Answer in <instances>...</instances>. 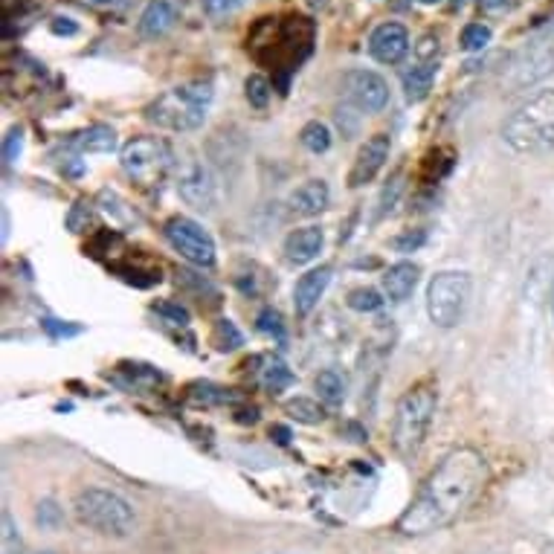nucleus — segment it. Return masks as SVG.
Wrapping results in <instances>:
<instances>
[{"mask_svg": "<svg viewBox=\"0 0 554 554\" xmlns=\"http://www.w3.org/2000/svg\"><path fill=\"white\" fill-rule=\"evenodd\" d=\"M485 482H487V462L482 458V453L470 447L453 450L426 477L416 499L401 514L398 531L406 537H424L450 526L467 508L470 499L485 487Z\"/></svg>", "mask_w": 554, "mask_h": 554, "instance_id": "obj_1", "label": "nucleus"}, {"mask_svg": "<svg viewBox=\"0 0 554 554\" xmlns=\"http://www.w3.org/2000/svg\"><path fill=\"white\" fill-rule=\"evenodd\" d=\"M505 146L517 154L540 157L554 151V87L531 93L514 114L502 122Z\"/></svg>", "mask_w": 554, "mask_h": 554, "instance_id": "obj_2", "label": "nucleus"}, {"mask_svg": "<svg viewBox=\"0 0 554 554\" xmlns=\"http://www.w3.org/2000/svg\"><path fill=\"white\" fill-rule=\"evenodd\" d=\"M215 99V87L212 82H203V78H195V82H183L178 87H171L166 93H160L149 108H146V119L154 122L157 128L163 131H174V134H189L198 131L203 122H207V114L212 108Z\"/></svg>", "mask_w": 554, "mask_h": 554, "instance_id": "obj_3", "label": "nucleus"}, {"mask_svg": "<svg viewBox=\"0 0 554 554\" xmlns=\"http://www.w3.org/2000/svg\"><path fill=\"white\" fill-rule=\"evenodd\" d=\"M438 409V386L436 381H421L409 392H404V398L395 406L392 418V441L398 453L416 456L424 445L426 433L433 426V416Z\"/></svg>", "mask_w": 554, "mask_h": 554, "instance_id": "obj_4", "label": "nucleus"}, {"mask_svg": "<svg viewBox=\"0 0 554 554\" xmlns=\"http://www.w3.org/2000/svg\"><path fill=\"white\" fill-rule=\"evenodd\" d=\"M73 511L78 522L105 537H128L137 526L134 505L108 487H85L76 494Z\"/></svg>", "mask_w": 554, "mask_h": 554, "instance_id": "obj_5", "label": "nucleus"}, {"mask_svg": "<svg viewBox=\"0 0 554 554\" xmlns=\"http://www.w3.org/2000/svg\"><path fill=\"white\" fill-rule=\"evenodd\" d=\"M473 279L465 271H441L426 284V313L438 328H456L470 305Z\"/></svg>", "mask_w": 554, "mask_h": 554, "instance_id": "obj_6", "label": "nucleus"}, {"mask_svg": "<svg viewBox=\"0 0 554 554\" xmlns=\"http://www.w3.org/2000/svg\"><path fill=\"white\" fill-rule=\"evenodd\" d=\"M119 166L139 186H160L174 169V151L160 137H134L122 146Z\"/></svg>", "mask_w": 554, "mask_h": 554, "instance_id": "obj_7", "label": "nucleus"}, {"mask_svg": "<svg viewBox=\"0 0 554 554\" xmlns=\"http://www.w3.org/2000/svg\"><path fill=\"white\" fill-rule=\"evenodd\" d=\"M163 235H166V241L174 247V252H180V256L189 262V264H195V267H212L215 264V241H212V235L203 230L198 221L192 218H186V215H174L166 221V227H163Z\"/></svg>", "mask_w": 554, "mask_h": 554, "instance_id": "obj_8", "label": "nucleus"}, {"mask_svg": "<svg viewBox=\"0 0 554 554\" xmlns=\"http://www.w3.org/2000/svg\"><path fill=\"white\" fill-rule=\"evenodd\" d=\"M343 93L366 114H377L389 102V85L374 70H348L343 76Z\"/></svg>", "mask_w": 554, "mask_h": 554, "instance_id": "obj_9", "label": "nucleus"}, {"mask_svg": "<svg viewBox=\"0 0 554 554\" xmlns=\"http://www.w3.org/2000/svg\"><path fill=\"white\" fill-rule=\"evenodd\" d=\"M178 192H180V198L189 203V207H195V210H200V212L215 210L218 186H215L212 171L203 166L200 160H186V163L180 166Z\"/></svg>", "mask_w": 554, "mask_h": 554, "instance_id": "obj_10", "label": "nucleus"}, {"mask_svg": "<svg viewBox=\"0 0 554 554\" xmlns=\"http://www.w3.org/2000/svg\"><path fill=\"white\" fill-rule=\"evenodd\" d=\"M389 149H392L389 134H374V137H369L366 142H363L357 157H354V163H352V171H348V186L360 189V186L372 183L377 178V171L386 166Z\"/></svg>", "mask_w": 554, "mask_h": 554, "instance_id": "obj_11", "label": "nucleus"}, {"mask_svg": "<svg viewBox=\"0 0 554 554\" xmlns=\"http://www.w3.org/2000/svg\"><path fill=\"white\" fill-rule=\"evenodd\" d=\"M409 53V33L398 21H386L369 36V56L381 65H398Z\"/></svg>", "mask_w": 554, "mask_h": 554, "instance_id": "obj_12", "label": "nucleus"}, {"mask_svg": "<svg viewBox=\"0 0 554 554\" xmlns=\"http://www.w3.org/2000/svg\"><path fill=\"white\" fill-rule=\"evenodd\" d=\"M183 15V4L180 0H149V6L142 9L137 29L142 38H163L166 33H171L174 24L180 21Z\"/></svg>", "mask_w": 554, "mask_h": 554, "instance_id": "obj_13", "label": "nucleus"}, {"mask_svg": "<svg viewBox=\"0 0 554 554\" xmlns=\"http://www.w3.org/2000/svg\"><path fill=\"white\" fill-rule=\"evenodd\" d=\"M331 279H334V267L323 264L313 267L305 276H299L296 288H293V311L296 316H311V311L320 305V299L325 296Z\"/></svg>", "mask_w": 554, "mask_h": 554, "instance_id": "obj_14", "label": "nucleus"}, {"mask_svg": "<svg viewBox=\"0 0 554 554\" xmlns=\"http://www.w3.org/2000/svg\"><path fill=\"white\" fill-rule=\"evenodd\" d=\"M331 203V189L325 180L313 178V180H305L299 189H293V195L288 198V207L293 215L299 218H313L328 210Z\"/></svg>", "mask_w": 554, "mask_h": 554, "instance_id": "obj_15", "label": "nucleus"}, {"mask_svg": "<svg viewBox=\"0 0 554 554\" xmlns=\"http://www.w3.org/2000/svg\"><path fill=\"white\" fill-rule=\"evenodd\" d=\"M323 244H325V235L320 227H299L284 239V259L296 267L311 264L323 252Z\"/></svg>", "mask_w": 554, "mask_h": 554, "instance_id": "obj_16", "label": "nucleus"}, {"mask_svg": "<svg viewBox=\"0 0 554 554\" xmlns=\"http://www.w3.org/2000/svg\"><path fill=\"white\" fill-rule=\"evenodd\" d=\"M418 276H421V271H418V264H413V262L392 264L389 271L384 273V293L392 299V303H404V299L413 296Z\"/></svg>", "mask_w": 554, "mask_h": 554, "instance_id": "obj_17", "label": "nucleus"}, {"mask_svg": "<svg viewBox=\"0 0 554 554\" xmlns=\"http://www.w3.org/2000/svg\"><path fill=\"white\" fill-rule=\"evenodd\" d=\"M514 70H517V78H514L517 87L543 82L546 76L554 73V50H537V53H531L528 58H522Z\"/></svg>", "mask_w": 554, "mask_h": 554, "instance_id": "obj_18", "label": "nucleus"}, {"mask_svg": "<svg viewBox=\"0 0 554 554\" xmlns=\"http://www.w3.org/2000/svg\"><path fill=\"white\" fill-rule=\"evenodd\" d=\"M438 76V61H418V67H413L404 76V90L409 102H421L426 99V93L433 90Z\"/></svg>", "mask_w": 554, "mask_h": 554, "instance_id": "obj_19", "label": "nucleus"}, {"mask_svg": "<svg viewBox=\"0 0 554 554\" xmlns=\"http://www.w3.org/2000/svg\"><path fill=\"white\" fill-rule=\"evenodd\" d=\"M73 146L87 154H108L117 149V131L108 128V125H90L87 131L73 139Z\"/></svg>", "mask_w": 554, "mask_h": 554, "instance_id": "obj_20", "label": "nucleus"}, {"mask_svg": "<svg viewBox=\"0 0 554 554\" xmlns=\"http://www.w3.org/2000/svg\"><path fill=\"white\" fill-rule=\"evenodd\" d=\"M313 389L320 395V401H325L328 406H340L345 401V377L337 369H325L316 374Z\"/></svg>", "mask_w": 554, "mask_h": 554, "instance_id": "obj_21", "label": "nucleus"}, {"mask_svg": "<svg viewBox=\"0 0 554 554\" xmlns=\"http://www.w3.org/2000/svg\"><path fill=\"white\" fill-rule=\"evenodd\" d=\"M299 142H303L311 154H325L331 149V128L320 119H311L303 125V131H299Z\"/></svg>", "mask_w": 554, "mask_h": 554, "instance_id": "obj_22", "label": "nucleus"}, {"mask_svg": "<svg viewBox=\"0 0 554 554\" xmlns=\"http://www.w3.org/2000/svg\"><path fill=\"white\" fill-rule=\"evenodd\" d=\"M244 97H247L250 108H256V110H264L267 105H271L273 87H271V82H267V76L250 73V76L244 78Z\"/></svg>", "mask_w": 554, "mask_h": 554, "instance_id": "obj_23", "label": "nucleus"}, {"mask_svg": "<svg viewBox=\"0 0 554 554\" xmlns=\"http://www.w3.org/2000/svg\"><path fill=\"white\" fill-rule=\"evenodd\" d=\"M284 413L296 418L299 424H323L325 421V409L320 406V401H311V398H291L284 404Z\"/></svg>", "mask_w": 554, "mask_h": 554, "instance_id": "obj_24", "label": "nucleus"}, {"mask_svg": "<svg viewBox=\"0 0 554 554\" xmlns=\"http://www.w3.org/2000/svg\"><path fill=\"white\" fill-rule=\"evenodd\" d=\"M212 345L218 348V352H235L239 345H244V337H241V331L235 328L232 320H218L215 331H212Z\"/></svg>", "mask_w": 554, "mask_h": 554, "instance_id": "obj_25", "label": "nucleus"}, {"mask_svg": "<svg viewBox=\"0 0 554 554\" xmlns=\"http://www.w3.org/2000/svg\"><path fill=\"white\" fill-rule=\"evenodd\" d=\"M494 33H490L487 24H467L462 29V38H458V46H462L465 53H482L485 46L490 44Z\"/></svg>", "mask_w": 554, "mask_h": 554, "instance_id": "obj_26", "label": "nucleus"}, {"mask_svg": "<svg viewBox=\"0 0 554 554\" xmlns=\"http://www.w3.org/2000/svg\"><path fill=\"white\" fill-rule=\"evenodd\" d=\"M345 305L352 311H357V313H372V311H377L384 305V296H381V291H374V288H354L352 293H348Z\"/></svg>", "mask_w": 554, "mask_h": 554, "instance_id": "obj_27", "label": "nucleus"}, {"mask_svg": "<svg viewBox=\"0 0 554 554\" xmlns=\"http://www.w3.org/2000/svg\"><path fill=\"white\" fill-rule=\"evenodd\" d=\"M293 384V372L284 366L282 360H273V363H267V369H264V386L271 389V392H282V389H288Z\"/></svg>", "mask_w": 554, "mask_h": 554, "instance_id": "obj_28", "label": "nucleus"}, {"mask_svg": "<svg viewBox=\"0 0 554 554\" xmlns=\"http://www.w3.org/2000/svg\"><path fill=\"white\" fill-rule=\"evenodd\" d=\"M36 522H38V526H41L44 531H56V528H61V522H65V514H61L58 502H56V499H44V502H38Z\"/></svg>", "mask_w": 554, "mask_h": 554, "instance_id": "obj_29", "label": "nucleus"}, {"mask_svg": "<svg viewBox=\"0 0 554 554\" xmlns=\"http://www.w3.org/2000/svg\"><path fill=\"white\" fill-rule=\"evenodd\" d=\"M154 313H160L163 320L174 323V325H189V311L180 303H171V299H163V303H154Z\"/></svg>", "mask_w": 554, "mask_h": 554, "instance_id": "obj_30", "label": "nucleus"}, {"mask_svg": "<svg viewBox=\"0 0 554 554\" xmlns=\"http://www.w3.org/2000/svg\"><path fill=\"white\" fill-rule=\"evenodd\" d=\"M4 554H24L21 534H18V528H15L9 511H4Z\"/></svg>", "mask_w": 554, "mask_h": 554, "instance_id": "obj_31", "label": "nucleus"}, {"mask_svg": "<svg viewBox=\"0 0 554 554\" xmlns=\"http://www.w3.org/2000/svg\"><path fill=\"white\" fill-rule=\"evenodd\" d=\"M241 4L244 0H200V6L210 18H227L235 9H241Z\"/></svg>", "mask_w": 554, "mask_h": 554, "instance_id": "obj_32", "label": "nucleus"}, {"mask_svg": "<svg viewBox=\"0 0 554 554\" xmlns=\"http://www.w3.org/2000/svg\"><path fill=\"white\" fill-rule=\"evenodd\" d=\"M259 325V331L262 334H276V337H282L284 334V325H282V313L279 311H273V308H264L262 313H259V320H256Z\"/></svg>", "mask_w": 554, "mask_h": 554, "instance_id": "obj_33", "label": "nucleus"}, {"mask_svg": "<svg viewBox=\"0 0 554 554\" xmlns=\"http://www.w3.org/2000/svg\"><path fill=\"white\" fill-rule=\"evenodd\" d=\"M21 149H24V131L21 128H12L6 137H4V160L6 163H15L21 157Z\"/></svg>", "mask_w": 554, "mask_h": 554, "instance_id": "obj_34", "label": "nucleus"}, {"mask_svg": "<svg viewBox=\"0 0 554 554\" xmlns=\"http://www.w3.org/2000/svg\"><path fill=\"white\" fill-rule=\"evenodd\" d=\"M401 189H404V174H395V178L389 180V186L384 189V195H381V215H386L395 207V200H398Z\"/></svg>", "mask_w": 554, "mask_h": 554, "instance_id": "obj_35", "label": "nucleus"}, {"mask_svg": "<svg viewBox=\"0 0 554 554\" xmlns=\"http://www.w3.org/2000/svg\"><path fill=\"white\" fill-rule=\"evenodd\" d=\"M424 241H426L424 230H416V232H406V235H401V239H395V241H392V247L398 250V252H413V250H418Z\"/></svg>", "mask_w": 554, "mask_h": 554, "instance_id": "obj_36", "label": "nucleus"}, {"mask_svg": "<svg viewBox=\"0 0 554 554\" xmlns=\"http://www.w3.org/2000/svg\"><path fill=\"white\" fill-rule=\"evenodd\" d=\"M416 56H418V61H436V56H438V38L424 36L418 41V46H416Z\"/></svg>", "mask_w": 554, "mask_h": 554, "instance_id": "obj_37", "label": "nucleus"}, {"mask_svg": "<svg viewBox=\"0 0 554 554\" xmlns=\"http://www.w3.org/2000/svg\"><path fill=\"white\" fill-rule=\"evenodd\" d=\"M44 328L50 331L53 337H76V334H82V325H61L58 320H44Z\"/></svg>", "mask_w": 554, "mask_h": 554, "instance_id": "obj_38", "label": "nucleus"}, {"mask_svg": "<svg viewBox=\"0 0 554 554\" xmlns=\"http://www.w3.org/2000/svg\"><path fill=\"white\" fill-rule=\"evenodd\" d=\"M50 29L56 36H76L78 33V24L73 18H53Z\"/></svg>", "mask_w": 554, "mask_h": 554, "instance_id": "obj_39", "label": "nucleus"}, {"mask_svg": "<svg viewBox=\"0 0 554 554\" xmlns=\"http://www.w3.org/2000/svg\"><path fill=\"white\" fill-rule=\"evenodd\" d=\"M271 438L276 441V445L288 447L291 445V430H288V426H282V424H273L271 426Z\"/></svg>", "mask_w": 554, "mask_h": 554, "instance_id": "obj_40", "label": "nucleus"}, {"mask_svg": "<svg viewBox=\"0 0 554 554\" xmlns=\"http://www.w3.org/2000/svg\"><path fill=\"white\" fill-rule=\"evenodd\" d=\"M505 6H511V0H482V9H487V12H499Z\"/></svg>", "mask_w": 554, "mask_h": 554, "instance_id": "obj_41", "label": "nucleus"}, {"mask_svg": "<svg viewBox=\"0 0 554 554\" xmlns=\"http://www.w3.org/2000/svg\"><path fill=\"white\" fill-rule=\"evenodd\" d=\"M9 239V212L4 210V241Z\"/></svg>", "mask_w": 554, "mask_h": 554, "instance_id": "obj_42", "label": "nucleus"}, {"mask_svg": "<svg viewBox=\"0 0 554 554\" xmlns=\"http://www.w3.org/2000/svg\"><path fill=\"white\" fill-rule=\"evenodd\" d=\"M424 6H436V4H441V0H421Z\"/></svg>", "mask_w": 554, "mask_h": 554, "instance_id": "obj_43", "label": "nucleus"}, {"mask_svg": "<svg viewBox=\"0 0 554 554\" xmlns=\"http://www.w3.org/2000/svg\"><path fill=\"white\" fill-rule=\"evenodd\" d=\"M551 313H554V284H551Z\"/></svg>", "mask_w": 554, "mask_h": 554, "instance_id": "obj_44", "label": "nucleus"}, {"mask_svg": "<svg viewBox=\"0 0 554 554\" xmlns=\"http://www.w3.org/2000/svg\"><path fill=\"white\" fill-rule=\"evenodd\" d=\"M453 4H465V0H453Z\"/></svg>", "mask_w": 554, "mask_h": 554, "instance_id": "obj_45", "label": "nucleus"}, {"mask_svg": "<svg viewBox=\"0 0 554 554\" xmlns=\"http://www.w3.org/2000/svg\"><path fill=\"white\" fill-rule=\"evenodd\" d=\"M41 554H56V551H41Z\"/></svg>", "mask_w": 554, "mask_h": 554, "instance_id": "obj_46", "label": "nucleus"}]
</instances>
